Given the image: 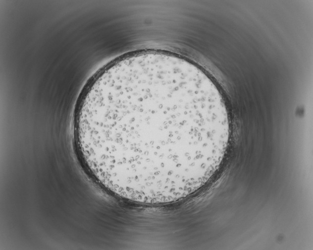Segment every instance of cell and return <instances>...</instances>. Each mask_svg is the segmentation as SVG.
<instances>
[{"label":"cell","mask_w":313,"mask_h":250,"mask_svg":"<svg viewBox=\"0 0 313 250\" xmlns=\"http://www.w3.org/2000/svg\"><path fill=\"white\" fill-rule=\"evenodd\" d=\"M74 131L92 176L115 195L146 204L175 202L205 185L230 132L209 77L185 59L153 51L117 59L93 77Z\"/></svg>","instance_id":"6da1fadb"}]
</instances>
